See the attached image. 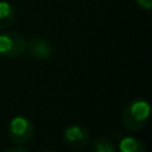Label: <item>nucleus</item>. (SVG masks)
I'll use <instances>...</instances> for the list:
<instances>
[{
	"mask_svg": "<svg viewBox=\"0 0 152 152\" xmlns=\"http://www.w3.org/2000/svg\"><path fill=\"white\" fill-rule=\"evenodd\" d=\"M151 104L143 97L131 100L121 112V123L128 131L136 132L143 129L150 120Z\"/></svg>",
	"mask_w": 152,
	"mask_h": 152,
	"instance_id": "obj_1",
	"label": "nucleus"
},
{
	"mask_svg": "<svg viewBox=\"0 0 152 152\" xmlns=\"http://www.w3.org/2000/svg\"><path fill=\"white\" fill-rule=\"evenodd\" d=\"M8 136L16 145L28 144L35 136L34 123L26 116H15L8 126Z\"/></svg>",
	"mask_w": 152,
	"mask_h": 152,
	"instance_id": "obj_2",
	"label": "nucleus"
},
{
	"mask_svg": "<svg viewBox=\"0 0 152 152\" xmlns=\"http://www.w3.org/2000/svg\"><path fill=\"white\" fill-rule=\"evenodd\" d=\"M27 50V40L18 32L0 34V55L8 59L21 56Z\"/></svg>",
	"mask_w": 152,
	"mask_h": 152,
	"instance_id": "obj_3",
	"label": "nucleus"
},
{
	"mask_svg": "<svg viewBox=\"0 0 152 152\" xmlns=\"http://www.w3.org/2000/svg\"><path fill=\"white\" fill-rule=\"evenodd\" d=\"M63 140L67 147L79 150V148H84L87 145H89L92 139H91V132H89L88 128L74 124V126H69L64 129Z\"/></svg>",
	"mask_w": 152,
	"mask_h": 152,
	"instance_id": "obj_4",
	"label": "nucleus"
},
{
	"mask_svg": "<svg viewBox=\"0 0 152 152\" xmlns=\"http://www.w3.org/2000/svg\"><path fill=\"white\" fill-rule=\"evenodd\" d=\"M26 52L36 60H48L53 53V47L50 40L44 37H32L29 42H27Z\"/></svg>",
	"mask_w": 152,
	"mask_h": 152,
	"instance_id": "obj_5",
	"label": "nucleus"
},
{
	"mask_svg": "<svg viewBox=\"0 0 152 152\" xmlns=\"http://www.w3.org/2000/svg\"><path fill=\"white\" fill-rule=\"evenodd\" d=\"M119 152H147L144 142L137 137L132 136H123L119 139Z\"/></svg>",
	"mask_w": 152,
	"mask_h": 152,
	"instance_id": "obj_6",
	"label": "nucleus"
},
{
	"mask_svg": "<svg viewBox=\"0 0 152 152\" xmlns=\"http://www.w3.org/2000/svg\"><path fill=\"white\" fill-rule=\"evenodd\" d=\"M16 20V10L8 1H0V29L11 27Z\"/></svg>",
	"mask_w": 152,
	"mask_h": 152,
	"instance_id": "obj_7",
	"label": "nucleus"
},
{
	"mask_svg": "<svg viewBox=\"0 0 152 152\" xmlns=\"http://www.w3.org/2000/svg\"><path fill=\"white\" fill-rule=\"evenodd\" d=\"M89 144H91L92 152H116V148L112 144V142L104 136H99L91 140Z\"/></svg>",
	"mask_w": 152,
	"mask_h": 152,
	"instance_id": "obj_8",
	"label": "nucleus"
},
{
	"mask_svg": "<svg viewBox=\"0 0 152 152\" xmlns=\"http://www.w3.org/2000/svg\"><path fill=\"white\" fill-rule=\"evenodd\" d=\"M137 5L145 11H150L152 8V0H136Z\"/></svg>",
	"mask_w": 152,
	"mask_h": 152,
	"instance_id": "obj_9",
	"label": "nucleus"
},
{
	"mask_svg": "<svg viewBox=\"0 0 152 152\" xmlns=\"http://www.w3.org/2000/svg\"><path fill=\"white\" fill-rule=\"evenodd\" d=\"M4 152H29V151L26 150L23 145H15V147H12V148H8V150Z\"/></svg>",
	"mask_w": 152,
	"mask_h": 152,
	"instance_id": "obj_10",
	"label": "nucleus"
},
{
	"mask_svg": "<svg viewBox=\"0 0 152 152\" xmlns=\"http://www.w3.org/2000/svg\"><path fill=\"white\" fill-rule=\"evenodd\" d=\"M44 152H53V151H44Z\"/></svg>",
	"mask_w": 152,
	"mask_h": 152,
	"instance_id": "obj_11",
	"label": "nucleus"
}]
</instances>
